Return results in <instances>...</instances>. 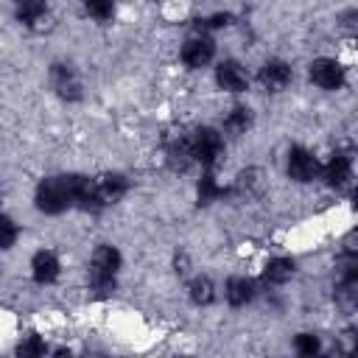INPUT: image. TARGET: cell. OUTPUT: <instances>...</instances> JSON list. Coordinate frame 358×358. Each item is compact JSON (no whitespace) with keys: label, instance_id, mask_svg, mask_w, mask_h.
<instances>
[{"label":"cell","instance_id":"16","mask_svg":"<svg viewBox=\"0 0 358 358\" xmlns=\"http://www.w3.org/2000/svg\"><path fill=\"white\" fill-rule=\"evenodd\" d=\"M224 196H227V187L215 179L213 168H204V173H201V179H199V201H201V204H210V201H218V199H224Z\"/></svg>","mask_w":358,"mask_h":358},{"label":"cell","instance_id":"11","mask_svg":"<svg viewBox=\"0 0 358 358\" xmlns=\"http://www.w3.org/2000/svg\"><path fill=\"white\" fill-rule=\"evenodd\" d=\"M50 87L56 90L59 98L64 101H78L81 98V84L76 78V73L67 64H53L50 67Z\"/></svg>","mask_w":358,"mask_h":358},{"label":"cell","instance_id":"21","mask_svg":"<svg viewBox=\"0 0 358 358\" xmlns=\"http://www.w3.org/2000/svg\"><path fill=\"white\" fill-rule=\"evenodd\" d=\"M294 347H296L299 355H316V352L322 350V341H319V336H313V333H299V336L294 338Z\"/></svg>","mask_w":358,"mask_h":358},{"label":"cell","instance_id":"2","mask_svg":"<svg viewBox=\"0 0 358 358\" xmlns=\"http://www.w3.org/2000/svg\"><path fill=\"white\" fill-rule=\"evenodd\" d=\"M34 204L45 215H59L67 207H73V193H70V179L67 176H48L36 185Z\"/></svg>","mask_w":358,"mask_h":358},{"label":"cell","instance_id":"24","mask_svg":"<svg viewBox=\"0 0 358 358\" xmlns=\"http://www.w3.org/2000/svg\"><path fill=\"white\" fill-rule=\"evenodd\" d=\"M229 14H213V17H207L204 22H207V28H221V25H229Z\"/></svg>","mask_w":358,"mask_h":358},{"label":"cell","instance_id":"13","mask_svg":"<svg viewBox=\"0 0 358 358\" xmlns=\"http://www.w3.org/2000/svg\"><path fill=\"white\" fill-rule=\"evenodd\" d=\"M294 271H296V263L291 260V257H271L266 266H263V271H260V280L266 282V285H282V282H288L291 277H294Z\"/></svg>","mask_w":358,"mask_h":358},{"label":"cell","instance_id":"4","mask_svg":"<svg viewBox=\"0 0 358 358\" xmlns=\"http://www.w3.org/2000/svg\"><path fill=\"white\" fill-rule=\"evenodd\" d=\"M285 171L294 182L305 185V182H313L322 171V162L316 159V154L305 145H291L288 148V157H285Z\"/></svg>","mask_w":358,"mask_h":358},{"label":"cell","instance_id":"23","mask_svg":"<svg viewBox=\"0 0 358 358\" xmlns=\"http://www.w3.org/2000/svg\"><path fill=\"white\" fill-rule=\"evenodd\" d=\"M84 3H87L90 14L98 17V20H109L112 11H115V3H112V0H84Z\"/></svg>","mask_w":358,"mask_h":358},{"label":"cell","instance_id":"5","mask_svg":"<svg viewBox=\"0 0 358 358\" xmlns=\"http://www.w3.org/2000/svg\"><path fill=\"white\" fill-rule=\"evenodd\" d=\"M308 76H310V81H313L319 90H330V92H333V90H341L344 81H347L344 64H341L338 59H330V56L313 59L310 67H308Z\"/></svg>","mask_w":358,"mask_h":358},{"label":"cell","instance_id":"1","mask_svg":"<svg viewBox=\"0 0 358 358\" xmlns=\"http://www.w3.org/2000/svg\"><path fill=\"white\" fill-rule=\"evenodd\" d=\"M120 263H123V257H120V252L112 243H101L92 252V260H90V285H92V291L98 296H109L115 291Z\"/></svg>","mask_w":358,"mask_h":358},{"label":"cell","instance_id":"6","mask_svg":"<svg viewBox=\"0 0 358 358\" xmlns=\"http://www.w3.org/2000/svg\"><path fill=\"white\" fill-rule=\"evenodd\" d=\"M213 56H215V45H213V39L204 36V34H196V36L185 39V45H182V62H185L190 70L207 67V64L213 62Z\"/></svg>","mask_w":358,"mask_h":358},{"label":"cell","instance_id":"19","mask_svg":"<svg viewBox=\"0 0 358 358\" xmlns=\"http://www.w3.org/2000/svg\"><path fill=\"white\" fill-rule=\"evenodd\" d=\"M45 0H17V17L25 22V25H34L42 14H45Z\"/></svg>","mask_w":358,"mask_h":358},{"label":"cell","instance_id":"12","mask_svg":"<svg viewBox=\"0 0 358 358\" xmlns=\"http://www.w3.org/2000/svg\"><path fill=\"white\" fill-rule=\"evenodd\" d=\"M255 294H257L255 280H249V277H243V274L229 277L227 285H224V296H227V302H229L232 308H243V305H249V302L255 299Z\"/></svg>","mask_w":358,"mask_h":358},{"label":"cell","instance_id":"14","mask_svg":"<svg viewBox=\"0 0 358 358\" xmlns=\"http://www.w3.org/2000/svg\"><path fill=\"white\" fill-rule=\"evenodd\" d=\"M95 185H98V193H101L103 204L117 201V199L126 193V187H129V182H126L123 173H103V176L95 179Z\"/></svg>","mask_w":358,"mask_h":358},{"label":"cell","instance_id":"22","mask_svg":"<svg viewBox=\"0 0 358 358\" xmlns=\"http://www.w3.org/2000/svg\"><path fill=\"white\" fill-rule=\"evenodd\" d=\"M17 352H20V355H45V352H48V344H45L39 336H28V338L17 347Z\"/></svg>","mask_w":358,"mask_h":358},{"label":"cell","instance_id":"18","mask_svg":"<svg viewBox=\"0 0 358 358\" xmlns=\"http://www.w3.org/2000/svg\"><path fill=\"white\" fill-rule=\"evenodd\" d=\"M187 294H190L193 305H210L215 299V285L210 277H193L187 285Z\"/></svg>","mask_w":358,"mask_h":358},{"label":"cell","instance_id":"15","mask_svg":"<svg viewBox=\"0 0 358 358\" xmlns=\"http://www.w3.org/2000/svg\"><path fill=\"white\" fill-rule=\"evenodd\" d=\"M249 126H252V109H249V106H235V109H229L227 117H224V131L232 134V137L246 134Z\"/></svg>","mask_w":358,"mask_h":358},{"label":"cell","instance_id":"17","mask_svg":"<svg viewBox=\"0 0 358 358\" xmlns=\"http://www.w3.org/2000/svg\"><path fill=\"white\" fill-rule=\"evenodd\" d=\"M168 165L173 171H187V165H193V154L187 145V137H179L168 145Z\"/></svg>","mask_w":358,"mask_h":358},{"label":"cell","instance_id":"20","mask_svg":"<svg viewBox=\"0 0 358 358\" xmlns=\"http://www.w3.org/2000/svg\"><path fill=\"white\" fill-rule=\"evenodd\" d=\"M17 235H20V232H17V224L0 210V252H3V249H11V246L17 243Z\"/></svg>","mask_w":358,"mask_h":358},{"label":"cell","instance_id":"10","mask_svg":"<svg viewBox=\"0 0 358 358\" xmlns=\"http://www.w3.org/2000/svg\"><path fill=\"white\" fill-rule=\"evenodd\" d=\"M215 84H218L224 92H246V90H249V73H246L238 62L227 59V62H221V64L215 67Z\"/></svg>","mask_w":358,"mask_h":358},{"label":"cell","instance_id":"7","mask_svg":"<svg viewBox=\"0 0 358 358\" xmlns=\"http://www.w3.org/2000/svg\"><path fill=\"white\" fill-rule=\"evenodd\" d=\"M319 173H322V179H324L330 187L341 190V187L352 179V157L344 154V151H336V154H330V159L322 165Z\"/></svg>","mask_w":358,"mask_h":358},{"label":"cell","instance_id":"9","mask_svg":"<svg viewBox=\"0 0 358 358\" xmlns=\"http://www.w3.org/2000/svg\"><path fill=\"white\" fill-rule=\"evenodd\" d=\"M59 274H62V263H59L56 252L39 249V252L31 257V277H34L36 285H50V282L59 280Z\"/></svg>","mask_w":358,"mask_h":358},{"label":"cell","instance_id":"3","mask_svg":"<svg viewBox=\"0 0 358 358\" xmlns=\"http://www.w3.org/2000/svg\"><path fill=\"white\" fill-rule=\"evenodd\" d=\"M187 145H190L193 162H199L201 168H215V162L224 154V137L215 129H207V126L204 129H196L187 137Z\"/></svg>","mask_w":358,"mask_h":358},{"label":"cell","instance_id":"8","mask_svg":"<svg viewBox=\"0 0 358 358\" xmlns=\"http://www.w3.org/2000/svg\"><path fill=\"white\" fill-rule=\"evenodd\" d=\"M291 78H294L291 64L282 62V59H268V62H263V67H260V73H257V81H260L268 92L285 90V87L291 84Z\"/></svg>","mask_w":358,"mask_h":358}]
</instances>
